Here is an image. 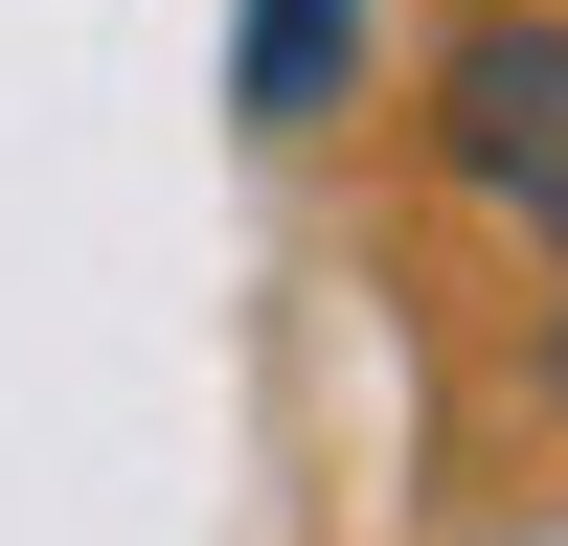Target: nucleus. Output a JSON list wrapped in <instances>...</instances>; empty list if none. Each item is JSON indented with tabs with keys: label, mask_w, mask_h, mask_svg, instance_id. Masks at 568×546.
<instances>
[{
	"label": "nucleus",
	"mask_w": 568,
	"mask_h": 546,
	"mask_svg": "<svg viewBox=\"0 0 568 546\" xmlns=\"http://www.w3.org/2000/svg\"><path fill=\"white\" fill-rule=\"evenodd\" d=\"M342 91H364V0H251L227 23V114L251 136H342Z\"/></svg>",
	"instance_id": "2"
},
{
	"label": "nucleus",
	"mask_w": 568,
	"mask_h": 546,
	"mask_svg": "<svg viewBox=\"0 0 568 546\" xmlns=\"http://www.w3.org/2000/svg\"><path fill=\"white\" fill-rule=\"evenodd\" d=\"M409 160L524 273H568V0H455L433 69H409Z\"/></svg>",
	"instance_id": "1"
},
{
	"label": "nucleus",
	"mask_w": 568,
	"mask_h": 546,
	"mask_svg": "<svg viewBox=\"0 0 568 546\" xmlns=\"http://www.w3.org/2000/svg\"><path fill=\"white\" fill-rule=\"evenodd\" d=\"M524 410H546V433H568V296L524 318Z\"/></svg>",
	"instance_id": "3"
}]
</instances>
